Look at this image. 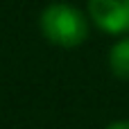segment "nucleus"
<instances>
[{"instance_id": "f257e3e1", "label": "nucleus", "mask_w": 129, "mask_h": 129, "mask_svg": "<svg viewBox=\"0 0 129 129\" xmlns=\"http://www.w3.org/2000/svg\"><path fill=\"white\" fill-rule=\"evenodd\" d=\"M41 32L43 36L61 48H77L88 36V20L86 16L68 5V2H52L41 11Z\"/></svg>"}, {"instance_id": "f03ea898", "label": "nucleus", "mask_w": 129, "mask_h": 129, "mask_svg": "<svg viewBox=\"0 0 129 129\" xmlns=\"http://www.w3.org/2000/svg\"><path fill=\"white\" fill-rule=\"evenodd\" d=\"M91 20L109 34L129 29V0H88Z\"/></svg>"}, {"instance_id": "7ed1b4c3", "label": "nucleus", "mask_w": 129, "mask_h": 129, "mask_svg": "<svg viewBox=\"0 0 129 129\" xmlns=\"http://www.w3.org/2000/svg\"><path fill=\"white\" fill-rule=\"evenodd\" d=\"M109 68L118 79H129V39H120L111 48Z\"/></svg>"}, {"instance_id": "20e7f679", "label": "nucleus", "mask_w": 129, "mask_h": 129, "mask_svg": "<svg viewBox=\"0 0 129 129\" xmlns=\"http://www.w3.org/2000/svg\"><path fill=\"white\" fill-rule=\"evenodd\" d=\"M104 129H129V122L127 120H118V122H111L109 127H104Z\"/></svg>"}]
</instances>
